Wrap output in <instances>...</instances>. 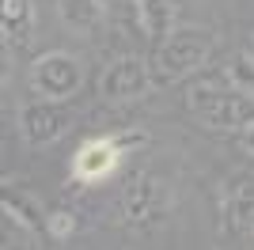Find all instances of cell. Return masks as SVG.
<instances>
[{
    "label": "cell",
    "instance_id": "obj_1",
    "mask_svg": "<svg viewBox=\"0 0 254 250\" xmlns=\"http://www.w3.org/2000/svg\"><path fill=\"white\" fill-rule=\"evenodd\" d=\"M190 114L216 133H239L254 122V99H247L228 72H197V80L186 87Z\"/></svg>",
    "mask_w": 254,
    "mask_h": 250
},
{
    "label": "cell",
    "instance_id": "obj_2",
    "mask_svg": "<svg viewBox=\"0 0 254 250\" xmlns=\"http://www.w3.org/2000/svg\"><path fill=\"white\" fill-rule=\"evenodd\" d=\"M212 53V34L201 27H182L175 31L163 46H156L152 53V87H171V83L186 80V76H197L209 64Z\"/></svg>",
    "mask_w": 254,
    "mask_h": 250
},
{
    "label": "cell",
    "instance_id": "obj_3",
    "mask_svg": "<svg viewBox=\"0 0 254 250\" xmlns=\"http://www.w3.org/2000/svg\"><path fill=\"white\" fill-rule=\"evenodd\" d=\"M171 205H175V193L159 175H137L122 193V224L133 231H156L163 220L171 216Z\"/></svg>",
    "mask_w": 254,
    "mask_h": 250
},
{
    "label": "cell",
    "instance_id": "obj_4",
    "mask_svg": "<svg viewBox=\"0 0 254 250\" xmlns=\"http://www.w3.org/2000/svg\"><path fill=\"white\" fill-rule=\"evenodd\" d=\"M84 83V64L80 57L64 50L42 53L38 61L31 64V91L38 99H50V103H68Z\"/></svg>",
    "mask_w": 254,
    "mask_h": 250
},
{
    "label": "cell",
    "instance_id": "obj_5",
    "mask_svg": "<svg viewBox=\"0 0 254 250\" xmlns=\"http://www.w3.org/2000/svg\"><path fill=\"white\" fill-rule=\"evenodd\" d=\"M148 87H152V68L140 53H126V57L110 61L103 72V83H99L103 99H110V103H133L140 95H148Z\"/></svg>",
    "mask_w": 254,
    "mask_h": 250
},
{
    "label": "cell",
    "instance_id": "obj_6",
    "mask_svg": "<svg viewBox=\"0 0 254 250\" xmlns=\"http://www.w3.org/2000/svg\"><path fill=\"white\" fill-rule=\"evenodd\" d=\"M68 129H72V110H68L64 103L38 99V103H31V106L19 110V133H23V140L34 144V148L61 140Z\"/></svg>",
    "mask_w": 254,
    "mask_h": 250
},
{
    "label": "cell",
    "instance_id": "obj_7",
    "mask_svg": "<svg viewBox=\"0 0 254 250\" xmlns=\"http://www.w3.org/2000/svg\"><path fill=\"white\" fill-rule=\"evenodd\" d=\"M122 156H126V148L118 144V136H91L72 159V178L84 186H95L118 171Z\"/></svg>",
    "mask_w": 254,
    "mask_h": 250
},
{
    "label": "cell",
    "instance_id": "obj_8",
    "mask_svg": "<svg viewBox=\"0 0 254 250\" xmlns=\"http://www.w3.org/2000/svg\"><path fill=\"white\" fill-rule=\"evenodd\" d=\"M0 205H4V250H38V220L23 216V205L11 193H4Z\"/></svg>",
    "mask_w": 254,
    "mask_h": 250
},
{
    "label": "cell",
    "instance_id": "obj_9",
    "mask_svg": "<svg viewBox=\"0 0 254 250\" xmlns=\"http://www.w3.org/2000/svg\"><path fill=\"white\" fill-rule=\"evenodd\" d=\"M0 31H4L8 46L23 50L34 31V4L31 0H0Z\"/></svg>",
    "mask_w": 254,
    "mask_h": 250
},
{
    "label": "cell",
    "instance_id": "obj_10",
    "mask_svg": "<svg viewBox=\"0 0 254 250\" xmlns=\"http://www.w3.org/2000/svg\"><path fill=\"white\" fill-rule=\"evenodd\" d=\"M224 216H228V228L243 231L247 224H254V182L239 178L235 186H228L224 193Z\"/></svg>",
    "mask_w": 254,
    "mask_h": 250
},
{
    "label": "cell",
    "instance_id": "obj_11",
    "mask_svg": "<svg viewBox=\"0 0 254 250\" xmlns=\"http://www.w3.org/2000/svg\"><path fill=\"white\" fill-rule=\"evenodd\" d=\"M140 19H144V38L163 46L175 34V4L171 0H140Z\"/></svg>",
    "mask_w": 254,
    "mask_h": 250
},
{
    "label": "cell",
    "instance_id": "obj_12",
    "mask_svg": "<svg viewBox=\"0 0 254 250\" xmlns=\"http://www.w3.org/2000/svg\"><path fill=\"white\" fill-rule=\"evenodd\" d=\"M57 15L68 31H95L106 19V8L99 0H57Z\"/></svg>",
    "mask_w": 254,
    "mask_h": 250
},
{
    "label": "cell",
    "instance_id": "obj_13",
    "mask_svg": "<svg viewBox=\"0 0 254 250\" xmlns=\"http://www.w3.org/2000/svg\"><path fill=\"white\" fill-rule=\"evenodd\" d=\"M106 19L126 34H144V19H140V0H106Z\"/></svg>",
    "mask_w": 254,
    "mask_h": 250
},
{
    "label": "cell",
    "instance_id": "obj_14",
    "mask_svg": "<svg viewBox=\"0 0 254 250\" xmlns=\"http://www.w3.org/2000/svg\"><path fill=\"white\" fill-rule=\"evenodd\" d=\"M224 72H228V80H232L247 99H254V53H235L232 64H228Z\"/></svg>",
    "mask_w": 254,
    "mask_h": 250
},
{
    "label": "cell",
    "instance_id": "obj_15",
    "mask_svg": "<svg viewBox=\"0 0 254 250\" xmlns=\"http://www.w3.org/2000/svg\"><path fill=\"white\" fill-rule=\"evenodd\" d=\"M46 231H50L53 239H68L76 231V216L72 212H53V216L46 220Z\"/></svg>",
    "mask_w": 254,
    "mask_h": 250
},
{
    "label": "cell",
    "instance_id": "obj_16",
    "mask_svg": "<svg viewBox=\"0 0 254 250\" xmlns=\"http://www.w3.org/2000/svg\"><path fill=\"white\" fill-rule=\"evenodd\" d=\"M239 140H243V148H247V152L254 156V122H251V125L243 129V136H239Z\"/></svg>",
    "mask_w": 254,
    "mask_h": 250
}]
</instances>
